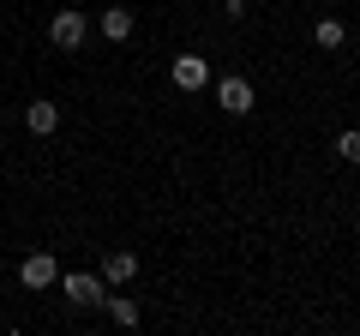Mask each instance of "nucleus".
I'll return each mask as SVG.
<instances>
[{
	"instance_id": "obj_1",
	"label": "nucleus",
	"mask_w": 360,
	"mask_h": 336,
	"mask_svg": "<svg viewBox=\"0 0 360 336\" xmlns=\"http://www.w3.org/2000/svg\"><path fill=\"white\" fill-rule=\"evenodd\" d=\"M84 37H90V18L78 13V6H60V13L49 18V42L60 54H78V49H84Z\"/></svg>"
},
{
	"instance_id": "obj_2",
	"label": "nucleus",
	"mask_w": 360,
	"mask_h": 336,
	"mask_svg": "<svg viewBox=\"0 0 360 336\" xmlns=\"http://www.w3.org/2000/svg\"><path fill=\"white\" fill-rule=\"evenodd\" d=\"M60 295L72 300V306H103L108 283H103V276H90V271H66L60 276Z\"/></svg>"
},
{
	"instance_id": "obj_3",
	"label": "nucleus",
	"mask_w": 360,
	"mask_h": 336,
	"mask_svg": "<svg viewBox=\"0 0 360 336\" xmlns=\"http://www.w3.org/2000/svg\"><path fill=\"white\" fill-rule=\"evenodd\" d=\"M217 103H222V115H252V78H240V72H229V78H217Z\"/></svg>"
},
{
	"instance_id": "obj_4",
	"label": "nucleus",
	"mask_w": 360,
	"mask_h": 336,
	"mask_svg": "<svg viewBox=\"0 0 360 336\" xmlns=\"http://www.w3.org/2000/svg\"><path fill=\"white\" fill-rule=\"evenodd\" d=\"M18 283H25V288H54V283H60V264H54V252H30V259L18 264Z\"/></svg>"
},
{
	"instance_id": "obj_5",
	"label": "nucleus",
	"mask_w": 360,
	"mask_h": 336,
	"mask_svg": "<svg viewBox=\"0 0 360 336\" xmlns=\"http://www.w3.org/2000/svg\"><path fill=\"white\" fill-rule=\"evenodd\" d=\"M168 78H174V91H205V84H210V60H205V54H180Z\"/></svg>"
},
{
	"instance_id": "obj_6",
	"label": "nucleus",
	"mask_w": 360,
	"mask_h": 336,
	"mask_svg": "<svg viewBox=\"0 0 360 336\" xmlns=\"http://www.w3.org/2000/svg\"><path fill=\"white\" fill-rule=\"evenodd\" d=\"M96 276H103L108 288H127L132 276H139V252H127V246H120V252H108V259H103V271H96Z\"/></svg>"
},
{
	"instance_id": "obj_7",
	"label": "nucleus",
	"mask_w": 360,
	"mask_h": 336,
	"mask_svg": "<svg viewBox=\"0 0 360 336\" xmlns=\"http://www.w3.org/2000/svg\"><path fill=\"white\" fill-rule=\"evenodd\" d=\"M96 30H103V42H127L132 30H139V18H132V6H108V13L96 18Z\"/></svg>"
},
{
	"instance_id": "obj_8",
	"label": "nucleus",
	"mask_w": 360,
	"mask_h": 336,
	"mask_svg": "<svg viewBox=\"0 0 360 336\" xmlns=\"http://www.w3.org/2000/svg\"><path fill=\"white\" fill-rule=\"evenodd\" d=\"M25 127L37 132V138H49V132H60V103H30V108H25Z\"/></svg>"
},
{
	"instance_id": "obj_9",
	"label": "nucleus",
	"mask_w": 360,
	"mask_h": 336,
	"mask_svg": "<svg viewBox=\"0 0 360 336\" xmlns=\"http://www.w3.org/2000/svg\"><path fill=\"white\" fill-rule=\"evenodd\" d=\"M312 42H319V49H342L348 25H342V18H319V25H312Z\"/></svg>"
},
{
	"instance_id": "obj_10",
	"label": "nucleus",
	"mask_w": 360,
	"mask_h": 336,
	"mask_svg": "<svg viewBox=\"0 0 360 336\" xmlns=\"http://www.w3.org/2000/svg\"><path fill=\"white\" fill-rule=\"evenodd\" d=\"M103 306H108V318L127 324V330L139 324V300H132V295H103Z\"/></svg>"
},
{
	"instance_id": "obj_11",
	"label": "nucleus",
	"mask_w": 360,
	"mask_h": 336,
	"mask_svg": "<svg viewBox=\"0 0 360 336\" xmlns=\"http://www.w3.org/2000/svg\"><path fill=\"white\" fill-rule=\"evenodd\" d=\"M336 156H342V162H354V168H360V127H354V132H342V138H336Z\"/></svg>"
},
{
	"instance_id": "obj_12",
	"label": "nucleus",
	"mask_w": 360,
	"mask_h": 336,
	"mask_svg": "<svg viewBox=\"0 0 360 336\" xmlns=\"http://www.w3.org/2000/svg\"><path fill=\"white\" fill-rule=\"evenodd\" d=\"M222 13H229V18H240V13H246V0H222Z\"/></svg>"
}]
</instances>
